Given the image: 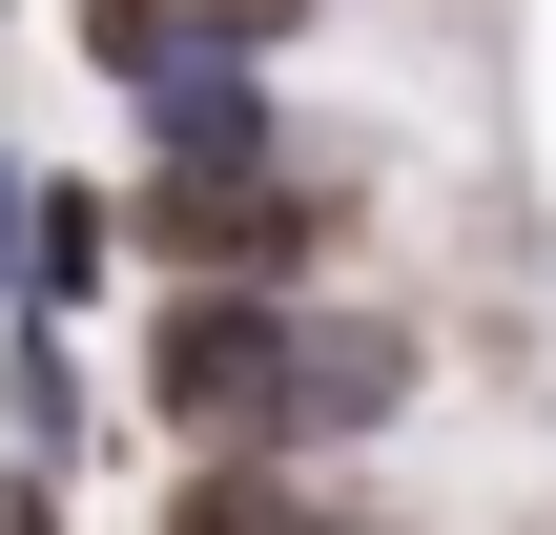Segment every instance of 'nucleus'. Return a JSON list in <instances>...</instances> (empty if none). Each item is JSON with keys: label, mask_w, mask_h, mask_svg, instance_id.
I'll use <instances>...</instances> for the list:
<instances>
[{"label": "nucleus", "mask_w": 556, "mask_h": 535, "mask_svg": "<svg viewBox=\"0 0 556 535\" xmlns=\"http://www.w3.org/2000/svg\"><path fill=\"white\" fill-rule=\"evenodd\" d=\"M124 227H144V268L309 289V268H351V247H371V165L309 124V144H268V165H144V186H124Z\"/></svg>", "instance_id": "f03ea898"}, {"label": "nucleus", "mask_w": 556, "mask_h": 535, "mask_svg": "<svg viewBox=\"0 0 556 535\" xmlns=\"http://www.w3.org/2000/svg\"><path fill=\"white\" fill-rule=\"evenodd\" d=\"M21 186H41V144L0 124V309H21Z\"/></svg>", "instance_id": "9d476101"}, {"label": "nucleus", "mask_w": 556, "mask_h": 535, "mask_svg": "<svg viewBox=\"0 0 556 535\" xmlns=\"http://www.w3.org/2000/svg\"><path fill=\"white\" fill-rule=\"evenodd\" d=\"M62 41H83V82H103V103H144V82L186 62V0H62Z\"/></svg>", "instance_id": "0eeeda50"}, {"label": "nucleus", "mask_w": 556, "mask_h": 535, "mask_svg": "<svg viewBox=\"0 0 556 535\" xmlns=\"http://www.w3.org/2000/svg\"><path fill=\"white\" fill-rule=\"evenodd\" d=\"M124 144L144 165H268V144H309V103H289V62H165L124 103Z\"/></svg>", "instance_id": "39448f33"}, {"label": "nucleus", "mask_w": 556, "mask_h": 535, "mask_svg": "<svg viewBox=\"0 0 556 535\" xmlns=\"http://www.w3.org/2000/svg\"><path fill=\"white\" fill-rule=\"evenodd\" d=\"M0 21H21V0H0Z\"/></svg>", "instance_id": "f8f14e48"}, {"label": "nucleus", "mask_w": 556, "mask_h": 535, "mask_svg": "<svg viewBox=\"0 0 556 535\" xmlns=\"http://www.w3.org/2000/svg\"><path fill=\"white\" fill-rule=\"evenodd\" d=\"M0 535H83V474H21L0 454Z\"/></svg>", "instance_id": "1a4fd4ad"}, {"label": "nucleus", "mask_w": 556, "mask_h": 535, "mask_svg": "<svg viewBox=\"0 0 556 535\" xmlns=\"http://www.w3.org/2000/svg\"><path fill=\"white\" fill-rule=\"evenodd\" d=\"M144 535H351V474L330 454H268V433H186Z\"/></svg>", "instance_id": "7ed1b4c3"}, {"label": "nucleus", "mask_w": 556, "mask_h": 535, "mask_svg": "<svg viewBox=\"0 0 556 535\" xmlns=\"http://www.w3.org/2000/svg\"><path fill=\"white\" fill-rule=\"evenodd\" d=\"M351 535H413V515H351Z\"/></svg>", "instance_id": "9b49d317"}, {"label": "nucleus", "mask_w": 556, "mask_h": 535, "mask_svg": "<svg viewBox=\"0 0 556 535\" xmlns=\"http://www.w3.org/2000/svg\"><path fill=\"white\" fill-rule=\"evenodd\" d=\"M124 268H144L124 186H103V165H41V186H21V309H83V330H103V309H124Z\"/></svg>", "instance_id": "423d86ee"}, {"label": "nucleus", "mask_w": 556, "mask_h": 535, "mask_svg": "<svg viewBox=\"0 0 556 535\" xmlns=\"http://www.w3.org/2000/svg\"><path fill=\"white\" fill-rule=\"evenodd\" d=\"M124 433V371L83 351V309H0V454L21 474H103Z\"/></svg>", "instance_id": "20e7f679"}, {"label": "nucleus", "mask_w": 556, "mask_h": 535, "mask_svg": "<svg viewBox=\"0 0 556 535\" xmlns=\"http://www.w3.org/2000/svg\"><path fill=\"white\" fill-rule=\"evenodd\" d=\"M433 392V330L351 268L309 289H227V268H144V330H124V412L186 454V433H268V454H371L392 412Z\"/></svg>", "instance_id": "f257e3e1"}, {"label": "nucleus", "mask_w": 556, "mask_h": 535, "mask_svg": "<svg viewBox=\"0 0 556 535\" xmlns=\"http://www.w3.org/2000/svg\"><path fill=\"white\" fill-rule=\"evenodd\" d=\"M309 0H186V62H289Z\"/></svg>", "instance_id": "6e6552de"}]
</instances>
